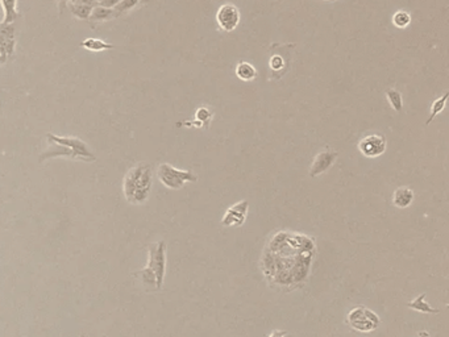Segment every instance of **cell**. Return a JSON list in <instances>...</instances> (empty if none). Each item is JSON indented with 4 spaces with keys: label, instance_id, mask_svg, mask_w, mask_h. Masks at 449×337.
I'll return each instance as SVG.
<instances>
[{
    "label": "cell",
    "instance_id": "cell-1",
    "mask_svg": "<svg viewBox=\"0 0 449 337\" xmlns=\"http://www.w3.org/2000/svg\"><path fill=\"white\" fill-rule=\"evenodd\" d=\"M153 183V170L149 163L141 162L133 166L124 177L123 191L126 199L132 204L145 203Z\"/></svg>",
    "mask_w": 449,
    "mask_h": 337
},
{
    "label": "cell",
    "instance_id": "cell-2",
    "mask_svg": "<svg viewBox=\"0 0 449 337\" xmlns=\"http://www.w3.org/2000/svg\"><path fill=\"white\" fill-rule=\"evenodd\" d=\"M149 260L148 266L138 273L142 283L153 286L154 290L162 288L166 273V243L158 241L149 245Z\"/></svg>",
    "mask_w": 449,
    "mask_h": 337
},
{
    "label": "cell",
    "instance_id": "cell-3",
    "mask_svg": "<svg viewBox=\"0 0 449 337\" xmlns=\"http://www.w3.org/2000/svg\"><path fill=\"white\" fill-rule=\"evenodd\" d=\"M157 175L160 182L170 190H181L186 183L198 182V175L189 170H179L170 163H161L158 166Z\"/></svg>",
    "mask_w": 449,
    "mask_h": 337
},
{
    "label": "cell",
    "instance_id": "cell-4",
    "mask_svg": "<svg viewBox=\"0 0 449 337\" xmlns=\"http://www.w3.org/2000/svg\"><path fill=\"white\" fill-rule=\"evenodd\" d=\"M347 324L354 331L368 333L380 327L381 319L372 309L366 308L364 306H358L356 308L351 309L347 316Z\"/></svg>",
    "mask_w": 449,
    "mask_h": 337
},
{
    "label": "cell",
    "instance_id": "cell-5",
    "mask_svg": "<svg viewBox=\"0 0 449 337\" xmlns=\"http://www.w3.org/2000/svg\"><path fill=\"white\" fill-rule=\"evenodd\" d=\"M387 141L382 134H368L358 142V151L366 158H377L386 152Z\"/></svg>",
    "mask_w": 449,
    "mask_h": 337
},
{
    "label": "cell",
    "instance_id": "cell-6",
    "mask_svg": "<svg viewBox=\"0 0 449 337\" xmlns=\"http://www.w3.org/2000/svg\"><path fill=\"white\" fill-rule=\"evenodd\" d=\"M48 141L58 142L62 144L65 147L70 148L71 151L75 153L77 159H82V161H95V155L94 153L89 149V147L86 145V142H83L82 140L77 137H61V136H56V134L48 133L46 134Z\"/></svg>",
    "mask_w": 449,
    "mask_h": 337
},
{
    "label": "cell",
    "instance_id": "cell-7",
    "mask_svg": "<svg viewBox=\"0 0 449 337\" xmlns=\"http://www.w3.org/2000/svg\"><path fill=\"white\" fill-rule=\"evenodd\" d=\"M216 21L224 32H232L240 23V11L233 4H224L216 13Z\"/></svg>",
    "mask_w": 449,
    "mask_h": 337
},
{
    "label": "cell",
    "instance_id": "cell-8",
    "mask_svg": "<svg viewBox=\"0 0 449 337\" xmlns=\"http://www.w3.org/2000/svg\"><path fill=\"white\" fill-rule=\"evenodd\" d=\"M248 208H249L248 200H241L239 203L231 206L223 216L222 224L224 227H241L247 220Z\"/></svg>",
    "mask_w": 449,
    "mask_h": 337
},
{
    "label": "cell",
    "instance_id": "cell-9",
    "mask_svg": "<svg viewBox=\"0 0 449 337\" xmlns=\"http://www.w3.org/2000/svg\"><path fill=\"white\" fill-rule=\"evenodd\" d=\"M336 158H337V152L327 149V151L319 153L314 159L311 167H310V177L316 178V177L324 174L325 171L331 169L332 165L335 163Z\"/></svg>",
    "mask_w": 449,
    "mask_h": 337
},
{
    "label": "cell",
    "instance_id": "cell-10",
    "mask_svg": "<svg viewBox=\"0 0 449 337\" xmlns=\"http://www.w3.org/2000/svg\"><path fill=\"white\" fill-rule=\"evenodd\" d=\"M414 191L407 186L398 187L397 190L394 191L392 194V206L394 207L399 208V210H405V208L410 207L414 202Z\"/></svg>",
    "mask_w": 449,
    "mask_h": 337
},
{
    "label": "cell",
    "instance_id": "cell-11",
    "mask_svg": "<svg viewBox=\"0 0 449 337\" xmlns=\"http://www.w3.org/2000/svg\"><path fill=\"white\" fill-rule=\"evenodd\" d=\"M407 307L410 309H414V311H417V312L420 313H427V315H436L440 311L437 308H433L432 306L428 305L427 302H425V293L420 294L419 297L413 299L411 302L407 303Z\"/></svg>",
    "mask_w": 449,
    "mask_h": 337
},
{
    "label": "cell",
    "instance_id": "cell-12",
    "mask_svg": "<svg viewBox=\"0 0 449 337\" xmlns=\"http://www.w3.org/2000/svg\"><path fill=\"white\" fill-rule=\"evenodd\" d=\"M236 75L241 79V81H253L257 77V71L256 67L249 62H240L237 67H236Z\"/></svg>",
    "mask_w": 449,
    "mask_h": 337
},
{
    "label": "cell",
    "instance_id": "cell-13",
    "mask_svg": "<svg viewBox=\"0 0 449 337\" xmlns=\"http://www.w3.org/2000/svg\"><path fill=\"white\" fill-rule=\"evenodd\" d=\"M0 3H1L3 9H4V20H3V24H12L13 21L17 19V0H0Z\"/></svg>",
    "mask_w": 449,
    "mask_h": 337
},
{
    "label": "cell",
    "instance_id": "cell-14",
    "mask_svg": "<svg viewBox=\"0 0 449 337\" xmlns=\"http://www.w3.org/2000/svg\"><path fill=\"white\" fill-rule=\"evenodd\" d=\"M69 8L74 16L82 20H87L93 12V7L91 5L83 4V3H75V1H69Z\"/></svg>",
    "mask_w": 449,
    "mask_h": 337
},
{
    "label": "cell",
    "instance_id": "cell-15",
    "mask_svg": "<svg viewBox=\"0 0 449 337\" xmlns=\"http://www.w3.org/2000/svg\"><path fill=\"white\" fill-rule=\"evenodd\" d=\"M82 48H86L90 52H103V50H108L114 48V45L107 44L104 41L97 40V38H87V40L82 41Z\"/></svg>",
    "mask_w": 449,
    "mask_h": 337
},
{
    "label": "cell",
    "instance_id": "cell-16",
    "mask_svg": "<svg viewBox=\"0 0 449 337\" xmlns=\"http://www.w3.org/2000/svg\"><path fill=\"white\" fill-rule=\"evenodd\" d=\"M115 17V11L112 8H104L100 5H96L93 8V12L90 15L89 20L91 21H107Z\"/></svg>",
    "mask_w": 449,
    "mask_h": 337
},
{
    "label": "cell",
    "instance_id": "cell-17",
    "mask_svg": "<svg viewBox=\"0 0 449 337\" xmlns=\"http://www.w3.org/2000/svg\"><path fill=\"white\" fill-rule=\"evenodd\" d=\"M449 92H445L443 96H440L439 99H436L435 102L432 103V106H431V114H429V119L425 122V124L428 125L431 123L433 122V119L436 118L437 115L441 114L443 110L445 108V104H447V99H448Z\"/></svg>",
    "mask_w": 449,
    "mask_h": 337
},
{
    "label": "cell",
    "instance_id": "cell-18",
    "mask_svg": "<svg viewBox=\"0 0 449 337\" xmlns=\"http://www.w3.org/2000/svg\"><path fill=\"white\" fill-rule=\"evenodd\" d=\"M386 98H387L392 110L397 111V112H401L402 108H403V99H402V95L399 91L394 89H388L386 91Z\"/></svg>",
    "mask_w": 449,
    "mask_h": 337
},
{
    "label": "cell",
    "instance_id": "cell-19",
    "mask_svg": "<svg viewBox=\"0 0 449 337\" xmlns=\"http://www.w3.org/2000/svg\"><path fill=\"white\" fill-rule=\"evenodd\" d=\"M13 49H15V40L13 38H8L4 44L0 45V65L7 62L9 56L13 53Z\"/></svg>",
    "mask_w": 449,
    "mask_h": 337
},
{
    "label": "cell",
    "instance_id": "cell-20",
    "mask_svg": "<svg viewBox=\"0 0 449 337\" xmlns=\"http://www.w3.org/2000/svg\"><path fill=\"white\" fill-rule=\"evenodd\" d=\"M410 23H411V16L406 11H398L392 16V24L398 28H406V27H409Z\"/></svg>",
    "mask_w": 449,
    "mask_h": 337
},
{
    "label": "cell",
    "instance_id": "cell-21",
    "mask_svg": "<svg viewBox=\"0 0 449 337\" xmlns=\"http://www.w3.org/2000/svg\"><path fill=\"white\" fill-rule=\"evenodd\" d=\"M138 1H140V0H122V1L114 8L115 16H118L119 13L127 12V11L134 8V7L138 4Z\"/></svg>",
    "mask_w": 449,
    "mask_h": 337
},
{
    "label": "cell",
    "instance_id": "cell-22",
    "mask_svg": "<svg viewBox=\"0 0 449 337\" xmlns=\"http://www.w3.org/2000/svg\"><path fill=\"white\" fill-rule=\"evenodd\" d=\"M211 118H212V114L207 110L206 107H200V108L196 111V119H198L199 123H202L203 126L210 125Z\"/></svg>",
    "mask_w": 449,
    "mask_h": 337
},
{
    "label": "cell",
    "instance_id": "cell-23",
    "mask_svg": "<svg viewBox=\"0 0 449 337\" xmlns=\"http://www.w3.org/2000/svg\"><path fill=\"white\" fill-rule=\"evenodd\" d=\"M285 66V60L282 56H279V54H274L270 60V67L273 71H281V70L284 69Z\"/></svg>",
    "mask_w": 449,
    "mask_h": 337
},
{
    "label": "cell",
    "instance_id": "cell-24",
    "mask_svg": "<svg viewBox=\"0 0 449 337\" xmlns=\"http://www.w3.org/2000/svg\"><path fill=\"white\" fill-rule=\"evenodd\" d=\"M120 1H122V0H100V1H99V5H100V7H104V8L114 9Z\"/></svg>",
    "mask_w": 449,
    "mask_h": 337
},
{
    "label": "cell",
    "instance_id": "cell-25",
    "mask_svg": "<svg viewBox=\"0 0 449 337\" xmlns=\"http://www.w3.org/2000/svg\"><path fill=\"white\" fill-rule=\"evenodd\" d=\"M288 332L286 331H281V329H275L269 335V337H286Z\"/></svg>",
    "mask_w": 449,
    "mask_h": 337
},
{
    "label": "cell",
    "instance_id": "cell-26",
    "mask_svg": "<svg viewBox=\"0 0 449 337\" xmlns=\"http://www.w3.org/2000/svg\"><path fill=\"white\" fill-rule=\"evenodd\" d=\"M417 337H431V335L427 331H420V332L417 333Z\"/></svg>",
    "mask_w": 449,
    "mask_h": 337
},
{
    "label": "cell",
    "instance_id": "cell-27",
    "mask_svg": "<svg viewBox=\"0 0 449 337\" xmlns=\"http://www.w3.org/2000/svg\"><path fill=\"white\" fill-rule=\"evenodd\" d=\"M67 1H71V0H60V3H61V8L64 7V4H65V3H67Z\"/></svg>",
    "mask_w": 449,
    "mask_h": 337
}]
</instances>
